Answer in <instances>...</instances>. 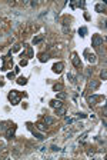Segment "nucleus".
<instances>
[{"label":"nucleus","mask_w":107,"mask_h":160,"mask_svg":"<svg viewBox=\"0 0 107 160\" xmlns=\"http://www.w3.org/2000/svg\"><path fill=\"white\" fill-rule=\"evenodd\" d=\"M84 56H87V62H89V63H96V62H97L96 54H90L89 50H84Z\"/></svg>","instance_id":"9"},{"label":"nucleus","mask_w":107,"mask_h":160,"mask_svg":"<svg viewBox=\"0 0 107 160\" xmlns=\"http://www.w3.org/2000/svg\"><path fill=\"white\" fill-rule=\"evenodd\" d=\"M44 123H46V126H51V124H54V123H56V119L46 114V116H44Z\"/></svg>","instance_id":"10"},{"label":"nucleus","mask_w":107,"mask_h":160,"mask_svg":"<svg viewBox=\"0 0 107 160\" xmlns=\"http://www.w3.org/2000/svg\"><path fill=\"white\" fill-rule=\"evenodd\" d=\"M20 50V44H16L14 47H13V51H19Z\"/></svg>","instance_id":"28"},{"label":"nucleus","mask_w":107,"mask_h":160,"mask_svg":"<svg viewBox=\"0 0 107 160\" xmlns=\"http://www.w3.org/2000/svg\"><path fill=\"white\" fill-rule=\"evenodd\" d=\"M53 89H54V92H61L63 90V84H54Z\"/></svg>","instance_id":"22"},{"label":"nucleus","mask_w":107,"mask_h":160,"mask_svg":"<svg viewBox=\"0 0 107 160\" xmlns=\"http://www.w3.org/2000/svg\"><path fill=\"white\" fill-rule=\"evenodd\" d=\"M84 6H86V3H84V1H80V0H79V1H71V3H70V7H71V9L84 7Z\"/></svg>","instance_id":"11"},{"label":"nucleus","mask_w":107,"mask_h":160,"mask_svg":"<svg viewBox=\"0 0 107 160\" xmlns=\"http://www.w3.org/2000/svg\"><path fill=\"white\" fill-rule=\"evenodd\" d=\"M77 117H79V119H84V117H86V114H84V113H77Z\"/></svg>","instance_id":"27"},{"label":"nucleus","mask_w":107,"mask_h":160,"mask_svg":"<svg viewBox=\"0 0 107 160\" xmlns=\"http://www.w3.org/2000/svg\"><path fill=\"white\" fill-rule=\"evenodd\" d=\"M7 77L9 79H13V77H14V73H7Z\"/></svg>","instance_id":"31"},{"label":"nucleus","mask_w":107,"mask_h":160,"mask_svg":"<svg viewBox=\"0 0 107 160\" xmlns=\"http://www.w3.org/2000/svg\"><path fill=\"white\" fill-rule=\"evenodd\" d=\"M71 62H73L74 67L82 69V60H80V57H79L77 53H71Z\"/></svg>","instance_id":"4"},{"label":"nucleus","mask_w":107,"mask_h":160,"mask_svg":"<svg viewBox=\"0 0 107 160\" xmlns=\"http://www.w3.org/2000/svg\"><path fill=\"white\" fill-rule=\"evenodd\" d=\"M91 72H93L91 69H87V72H86V76L89 77V76H90V74H91Z\"/></svg>","instance_id":"30"},{"label":"nucleus","mask_w":107,"mask_h":160,"mask_svg":"<svg viewBox=\"0 0 107 160\" xmlns=\"http://www.w3.org/2000/svg\"><path fill=\"white\" fill-rule=\"evenodd\" d=\"M67 97V94L64 92H59V94H57V99L59 100H63V99H66Z\"/></svg>","instance_id":"21"},{"label":"nucleus","mask_w":107,"mask_h":160,"mask_svg":"<svg viewBox=\"0 0 107 160\" xmlns=\"http://www.w3.org/2000/svg\"><path fill=\"white\" fill-rule=\"evenodd\" d=\"M37 127H39V130H41V132H43V130H46V126H44V124H41V123H39Z\"/></svg>","instance_id":"26"},{"label":"nucleus","mask_w":107,"mask_h":160,"mask_svg":"<svg viewBox=\"0 0 107 160\" xmlns=\"http://www.w3.org/2000/svg\"><path fill=\"white\" fill-rule=\"evenodd\" d=\"M79 34H80L82 37H84V36H87V27H86V26H83V27H80V29H79Z\"/></svg>","instance_id":"14"},{"label":"nucleus","mask_w":107,"mask_h":160,"mask_svg":"<svg viewBox=\"0 0 107 160\" xmlns=\"http://www.w3.org/2000/svg\"><path fill=\"white\" fill-rule=\"evenodd\" d=\"M106 10V4L104 3H99V4H96V12L97 13H103Z\"/></svg>","instance_id":"13"},{"label":"nucleus","mask_w":107,"mask_h":160,"mask_svg":"<svg viewBox=\"0 0 107 160\" xmlns=\"http://www.w3.org/2000/svg\"><path fill=\"white\" fill-rule=\"evenodd\" d=\"M100 76H101V79H103V80H106V79H107V73H106V69H103V70H101V73H100Z\"/></svg>","instance_id":"23"},{"label":"nucleus","mask_w":107,"mask_h":160,"mask_svg":"<svg viewBox=\"0 0 107 160\" xmlns=\"http://www.w3.org/2000/svg\"><path fill=\"white\" fill-rule=\"evenodd\" d=\"M63 67H64V64L61 63V62H59V63H56L53 67H51V70L54 72V73H57V74H60L61 72H63Z\"/></svg>","instance_id":"7"},{"label":"nucleus","mask_w":107,"mask_h":160,"mask_svg":"<svg viewBox=\"0 0 107 160\" xmlns=\"http://www.w3.org/2000/svg\"><path fill=\"white\" fill-rule=\"evenodd\" d=\"M99 100H104V96H101V94H91L90 97H89V103L91 104H96Z\"/></svg>","instance_id":"5"},{"label":"nucleus","mask_w":107,"mask_h":160,"mask_svg":"<svg viewBox=\"0 0 107 160\" xmlns=\"http://www.w3.org/2000/svg\"><path fill=\"white\" fill-rule=\"evenodd\" d=\"M49 59H50L49 54H44V53H41V54H40V62H43V63H44V62H47Z\"/></svg>","instance_id":"20"},{"label":"nucleus","mask_w":107,"mask_h":160,"mask_svg":"<svg viewBox=\"0 0 107 160\" xmlns=\"http://www.w3.org/2000/svg\"><path fill=\"white\" fill-rule=\"evenodd\" d=\"M73 122H74V119H71V117H66V123H67V124H71Z\"/></svg>","instance_id":"25"},{"label":"nucleus","mask_w":107,"mask_h":160,"mask_svg":"<svg viewBox=\"0 0 107 160\" xmlns=\"http://www.w3.org/2000/svg\"><path fill=\"white\" fill-rule=\"evenodd\" d=\"M50 107H53V109H59V107H61L63 106V103L59 100V99H53V100H50Z\"/></svg>","instance_id":"8"},{"label":"nucleus","mask_w":107,"mask_h":160,"mask_svg":"<svg viewBox=\"0 0 107 160\" xmlns=\"http://www.w3.org/2000/svg\"><path fill=\"white\" fill-rule=\"evenodd\" d=\"M101 44H103V37H101L100 34H94V36H93V40H91V46L97 49Z\"/></svg>","instance_id":"3"},{"label":"nucleus","mask_w":107,"mask_h":160,"mask_svg":"<svg viewBox=\"0 0 107 160\" xmlns=\"http://www.w3.org/2000/svg\"><path fill=\"white\" fill-rule=\"evenodd\" d=\"M67 79H69L71 83H76V82H77V77L74 76L73 73H69V74H67Z\"/></svg>","instance_id":"18"},{"label":"nucleus","mask_w":107,"mask_h":160,"mask_svg":"<svg viewBox=\"0 0 107 160\" xmlns=\"http://www.w3.org/2000/svg\"><path fill=\"white\" fill-rule=\"evenodd\" d=\"M89 86H90V89H91V90H94V89H97V87L100 86V82H96V80H91Z\"/></svg>","instance_id":"15"},{"label":"nucleus","mask_w":107,"mask_h":160,"mask_svg":"<svg viewBox=\"0 0 107 160\" xmlns=\"http://www.w3.org/2000/svg\"><path fill=\"white\" fill-rule=\"evenodd\" d=\"M16 129L17 127L14 124H12V126L9 127L7 130H6V137L7 139H14V133H16Z\"/></svg>","instance_id":"6"},{"label":"nucleus","mask_w":107,"mask_h":160,"mask_svg":"<svg viewBox=\"0 0 107 160\" xmlns=\"http://www.w3.org/2000/svg\"><path fill=\"white\" fill-rule=\"evenodd\" d=\"M27 64V60H23L22 59V62H20V66H26Z\"/></svg>","instance_id":"29"},{"label":"nucleus","mask_w":107,"mask_h":160,"mask_svg":"<svg viewBox=\"0 0 107 160\" xmlns=\"http://www.w3.org/2000/svg\"><path fill=\"white\" fill-rule=\"evenodd\" d=\"M50 150H53V152H60V147L53 144V146H50Z\"/></svg>","instance_id":"24"},{"label":"nucleus","mask_w":107,"mask_h":160,"mask_svg":"<svg viewBox=\"0 0 107 160\" xmlns=\"http://www.w3.org/2000/svg\"><path fill=\"white\" fill-rule=\"evenodd\" d=\"M27 129L32 132V135H33L36 139H39V140H43V139H44L43 133H39V132H37V129H36V127H33V124H32V123H27Z\"/></svg>","instance_id":"2"},{"label":"nucleus","mask_w":107,"mask_h":160,"mask_svg":"<svg viewBox=\"0 0 107 160\" xmlns=\"http://www.w3.org/2000/svg\"><path fill=\"white\" fill-rule=\"evenodd\" d=\"M10 126H12L10 122H0V130H1V132H6Z\"/></svg>","instance_id":"12"},{"label":"nucleus","mask_w":107,"mask_h":160,"mask_svg":"<svg viewBox=\"0 0 107 160\" xmlns=\"http://www.w3.org/2000/svg\"><path fill=\"white\" fill-rule=\"evenodd\" d=\"M43 39H44V36H43V34H40V36H36V37L33 39V44H37V43H40Z\"/></svg>","instance_id":"16"},{"label":"nucleus","mask_w":107,"mask_h":160,"mask_svg":"<svg viewBox=\"0 0 107 160\" xmlns=\"http://www.w3.org/2000/svg\"><path fill=\"white\" fill-rule=\"evenodd\" d=\"M66 113V109L61 106V107H59V109H56V114H60V116H63Z\"/></svg>","instance_id":"19"},{"label":"nucleus","mask_w":107,"mask_h":160,"mask_svg":"<svg viewBox=\"0 0 107 160\" xmlns=\"http://www.w3.org/2000/svg\"><path fill=\"white\" fill-rule=\"evenodd\" d=\"M26 83H27V79H26V77H19V79H17V84L24 86Z\"/></svg>","instance_id":"17"},{"label":"nucleus","mask_w":107,"mask_h":160,"mask_svg":"<svg viewBox=\"0 0 107 160\" xmlns=\"http://www.w3.org/2000/svg\"><path fill=\"white\" fill-rule=\"evenodd\" d=\"M20 99H22V96H20V93L17 92V90H12V92L9 93V100L12 101V104H19Z\"/></svg>","instance_id":"1"},{"label":"nucleus","mask_w":107,"mask_h":160,"mask_svg":"<svg viewBox=\"0 0 107 160\" xmlns=\"http://www.w3.org/2000/svg\"><path fill=\"white\" fill-rule=\"evenodd\" d=\"M3 147H4V144H3V143H1V142H0V150H1Z\"/></svg>","instance_id":"32"}]
</instances>
